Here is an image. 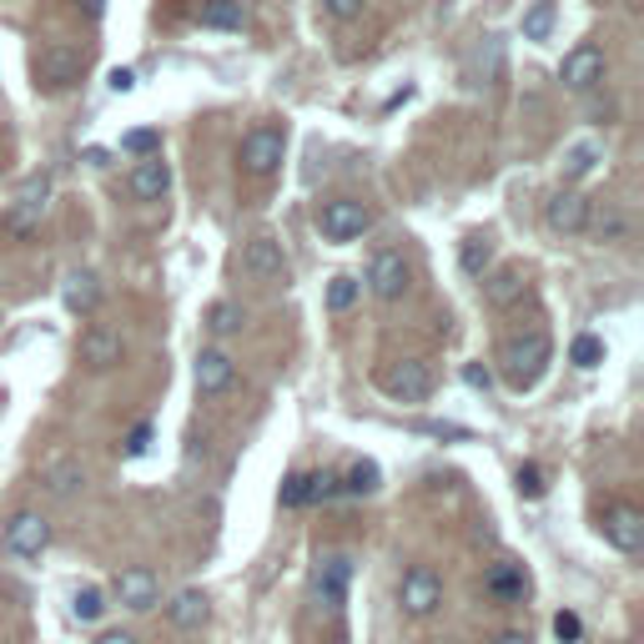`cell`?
I'll use <instances>...</instances> for the list:
<instances>
[{
  "label": "cell",
  "instance_id": "obj_1",
  "mask_svg": "<svg viewBox=\"0 0 644 644\" xmlns=\"http://www.w3.org/2000/svg\"><path fill=\"white\" fill-rule=\"evenodd\" d=\"M549 357H554V342H549V332L544 328H528V332H519V338H509L499 348V373H503V382L509 388H534V382L549 373Z\"/></svg>",
  "mask_w": 644,
  "mask_h": 644
},
{
  "label": "cell",
  "instance_id": "obj_2",
  "mask_svg": "<svg viewBox=\"0 0 644 644\" xmlns=\"http://www.w3.org/2000/svg\"><path fill=\"white\" fill-rule=\"evenodd\" d=\"M373 227V211L357 197H332L317 207V232L328 242H357Z\"/></svg>",
  "mask_w": 644,
  "mask_h": 644
},
{
  "label": "cell",
  "instance_id": "obj_3",
  "mask_svg": "<svg viewBox=\"0 0 644 644\" xmlns=\"http://www.w3.org/2000/svg\"><path fill=\"white\" fill-rule=\"evenodd\" d=\"M81 71H86V56H81L76 46H61V40H51V46H40V51H36V81L51 96L71 92V86L81 81Z\"/></svg>",
  "mask_w": 644,
  "mask_h": 644
},
{
  "label": "cell",
  "instance_id": "obj_4",
  "mask_svg": "<svg viewBox=\"0 0 644 644\" xmlns=\"http://www.w3.org/2000/svg\"><path fill=\"white\" fill-rule=\"evenodd\" d=\"M282 157H288V132L282 126H252L247 136H242V171L247 177H272L277 167H282Z\"/></svg>",
  "mask_w": 644,
  "mask_h": 644
},
{
  "label": "cell",
  "instance_id": "obj_5",
  "mask_svg": "<svg viewBox=\"0 0 644 644\" xmlns=\"http://www.w3.org/2000/svg\"><path fill=\"white\" fill-rule=\"evenodd\" d=\"M382 393L398 398V403H423V398H434V368L423 363V357H398L393 368L378 373Z\"/></svg>",
  "mask_w": 644,
  "mask_h": 644
},
{
  "label": "cell",
  "instance_id": "obj_6",
  "mask_svg": "<svg viewBox=\"0 0 644 644\" xmlns=\"http://www.w3.org/2000/svg\"><path fill=\"white\" fill-rule=\"evenodd\" d=\"M368 288H373V297H382V303H398V297L413 288V267H408L403 252H398V247L373 252V263H368Z\"/></svg>",
  "mask_w": 644,
  "mask_h": 644
},
{
  "label": "cell",
  "instance_id": "obj_7",
  "mask_svg": "<svg viewBox=\"0 0 644 644\" xmlns=\"http://www.w3.org/2000/svg\"><path fill=\"white\" fill-rule=\"evenodd\" d=\"M242 277H247V282H263V288L288 282V252H282V242L252 238L247 247H242Z\"/></svg>",
  "mask_w": 644,
  "mask_h": 644
},
{
  "label": "cell",
  "instance_id": "obj_8",
  "mask_svg": "<svg viewBox=\"0 0 644 644\" xmlns=\"http://www.w3.org/2000/svg\"><path fill=\"white\" fill-rule=\"evenodd\" d=\"M398 605H403V615L413 619H428L438 605H443V579L434 574V569H408L403 584H398Z\"/></svg>",
  "mask_w": 644,
  "mask_h": 644
},
{
  "label": "cell",
  "instance_id": "obj_9",
  "mask_svg": "<svg viewBox=\"0 0 644 644\" xmlns=\"http://www.w3.org/2000/svg\"><path fill=\"white\" fill-rule=\"evenodd\" d=\"M46 202H51V177L40 171V177H31L26 186H21V197H15V207L5 211V232H15V238H31L40 222V211H46Z\"/></svg>",
  "mask_w": 644,
  "mask_h": 644
},
{
  "label": "cell",
  "instance_id": "obj_10",
  "mask_svg": "<svg viewBox=\"0 0 644 644\" xmlns=\"http://www.w3.org/2000/svg\"><path fill=\"white\" fill-rule=\"evenodd\" d=\"M559 81H564L569 92H594V86L605 81V51H599L594 40L574 46V51L559 61Z\"/></svg>",
  "mask_w": 644,
  "mask_h": 644
},
{
  "label": "cell",
  "instance_id": "obj_11",
  "mask_svg": "<svg viewBox=\"0 0 644 644\" xmlns=\"http://www.w3.org/2000/svg\"><path fill=\"white\" fill-rule=\"evenodd\" d=\"M348 584H353V559H348V554H323L313 564V594L323 605L338 609L342 599H348Z\"/></svg>",
  "mask_w": 644,
  "mask_h": 644
},
{
  "label": "cell",
  "instance_id": "obj_12",
  "mask_svg": "<svg viewBox=\"0 0 644 644\" xmlns=\"http://www.w3.org/2000/svg\"><path fill=\"white\" fill-rule=\"evenodd\" d=\"M46 544H51V524H46L40 513H15L11 524H5V549H11L15 559H40Z\"/></svg>",
  "mask_w": 644,
  "mask_h": 644
},
{
  "label": "cell",
  "instance_id": "obj_13",
  "mask_svg": "<svg viewBox=\"0 0 644 644\" xmlns=\"http://www.w3.org/2000/svg\"><path fill=\"white\" fill-rule=\"evenodd\" d=\"M544 222H549V232L574 238V232H584V222H590V197H579L574 186L554 192V197L544 202Z\"/></svg>",
  "mask_w": 644,
  "mask_h": 644
},
{
  "label": "cell",
  "instance_id": "obj_14",
  "mask_svg": "<svg viewBox=\"0 0 644 644\" xmlns=\"http://www.w3.org/2000/svg\"><path fill=\"white\" fill-rule=\"evenodd\" d=\"M605 539L615 544L619 554H640L644 549V513L630 509V503H615L605 513Z\"/></svg>",
  "mask_w": 644,
  "mask_h": 644
},
{
  "label": "cell",
  "instance_id": "obj_15",
  "mask_svg": "<svg viewBox=\"0 0 644 644\" xmlns=\"http://www.w3.org/2000/svg\"><path fill=\"white\" fill-rule=\"evenodd\" d=\"M117 599L126 609H136V615L157 609V599H161L157 574H151V569H121V574H117Z\"/></svg>",
  "mask_w": 644,
  "mask_h": 644
},
{
  "label": "cell",
  "instance_id": "obj_16",
  "mask_svg": "<svg viewBox=\"0 0 644 644\" xmlns=\"http://www.w3.org/2000/svg\"><path fill=\"white\" fill-rule=\"evenodd\" d=\"M121 332H111V328H86L81 332V363L92 373H106V368H117L121 363Z\"/></svg>",
  "mask_w": 644,
  "mask_h": 644
},
{
  "label": "cell",
  "instance_id": "obj_17",
  "mask_svg": "<svg viewBox=\"0 0 644 644\" xmlns=\"http://www.w3.org/2000/svg\"><path fill=\"white\" fill-rule=\"evenodd\" d=\"M192 378H197V393L202 398H217V393H227V388H232V378H238V363H232L222 348H207V353L197 357V373H192Z\"/></svg>",
  "mask_w": 644,
  "mask_h": 644
},
{
  "label": "cell",
  "instance_id": "obj_18",
  "mask_svg": "<svg viewBox=\"0 0 644 644\" xmlns=\"http://www.w3.org/2000/svg\"><path fill=\"white\" fill-rule=\"evenodd\" d=\"M171 192V167L161 161V151H151V157H142L132 167V197L136 202H161Z\"/></svg>",
  "mask_w": 644,
  "mask_h": 644
},
{
  "label": "cell",
  "instance_id": "obj_19",
  "mask_svg": "<svg viewBox=\"0 0 644 644\" xmlns=\"http://www.w3.org/2000/svg\"><path fill=\"white\" fill-rule=\"evenodd\" d=\"M61 303H66L71 313H92V307L101 303V282H96V272H86V267L66 272V282H61Z\"/></svg>",
  "mask_w": 644,
  "mask_h": 644
},
{
  "label": "cell",
  "instance_id": "obj_20",
  "mask_svg": "<svg viewBox=\"0 0 644 644\" xmlns=\"http://www.w3.org/2000/svg\"><path fill=\"white\" fill-rule=\"evenodd\" d=\"M484 297H488V307H513L524 297V272H519V267L484 272Z\"/></svg>",
  "mask_w": 644,
  "mask_h": 644
},
{
  "label": "cell",
  "instance_id": "obj_21",
  "mask_svg": "<svg viewBox=\"0 0 644 644\" xmlns=\"http://www.w3.org/2000/svg\"><path fill=\"white\" fill-rule=\"evenodd\" d=\"M207 615H211V609H207V594H202V590H182L167 605V619L177 624V630H202V624H207Z\"/></svg>",
  "mask_w": 644,
  "mask_h": 644
},
{
  "label": "cell",
  "instance_id": "obj_22",
  "mask_svg": "<svg viewBox=\"0 0 644 644\" xmlns=\"http://www.w3.org/2000/svg\"><path fill=\"white\" fill-rule=\"evenodd\" d=\"M584 232H594L599 242H624V232H630V217H624L615 202H605V207H594V202H590V222H584Z\"/></svg>",
  "mask_w": 644,
  "mask_h": 644
},
{
  "label": "cell",
  "instance_id": "obj_23",
  "mask_svg": "<svg viewBox=\"0 0 644 644\" xmlns=\"http://www.w3.org/2000/svg\"><path fill=\"white\" fill-rule=\"evenodd\" d=\"M197 21L207 31H242L247 26V11H242V0H202Z\"/></svg>",
  "mask_w": 644,
  "mask_h": 644
},
{
  "label": "cell",
  "instance_id": "obj_24",
  "mask_svg": "<svg viewBox=\"0 0 644 644\" xmlns=\"http://www.w3.org/2000/svg\"><path fill=\"white\" fill-rule=\"evenodd\" d=\"M81 484H86V474H81V463H76V459L46 463V494H51V499H71Z\"/></svg>",
  "mask_w": 644,
  "mask_h": 644
},
{
  "label": "cell",
  "instance_id": "obj_25",
  "mask_svg": "<svg viewBox=\"0 0 644 644\" xmlns=\"http://www.w3.org/2000/svg\"><path fill=\"white\" fill-rule=\"evenodd\" d=\"M554 26H559V0H534V5L524 11V21H519L524 40H549Z\"/></svg>",
  "mask_w": 644,
  "mask_h": 644
},
{
  "label": "cell",
  "instance_id": "obj_26",
  "mask_svg": "<svg viewBox=\"0 0 644 644\" xmlns=\"http://www.w3.org/2000/svg\"><path fill=\"white\" fill-rule=\"evenodd\" d=\"M459 267H463L469 277H484L488 267H494V238H484V232L463 238V247H459Z\"/></svg>",
  "mask_w": 644,
  "mask_h": 644
},
{
  "label": "cell",
  "instance_id": "obj_27",
  "mask_svg": "<svg viewBox=\"0 0 644 644\" xmlns=\"http://www.w3.org/2000/svg\"><path fill=\"white\" fill-rule=\"evenodd\" d=\"M382 488V474H378V463L363 459L348 469V478H342V494H353V499H368V494H378Z\"/></svg>",
  "mask_w": 644,
  "mask_h": 644
},
{
  "label": "cell",
  "instance_id": "obj_28",
  "mask_svg": "<svg viewBox=\"0 0 644 644\" xmlns=\"http://www.w3.org/2000/svg\"><path fill=\"white\" fill-rule=\"evenodd\" d=\"M488 590L499 594V599H524V594H528V579H524V569L494 564V574H488Z\"/></svg>",
  "mask_w": 644,
  "mask_h": 644
},
{
  "label": "cell",
  "instance_id": "obj_29",
  "mask_svg": "<svg viewBox=\"0 0 644 644\" xmlns=\"http://www.w3.org/2000/svg\"><path fill=\"white\" fill-rule=\"evenodd\" d=\"M242 323H247V317H242V307H238V303H227V297L207 307V332H211V338H232Z\"/></svg>",
  "mask_w": 644,
  "mask_h": 644
},
{
  "label": "cell",
  "instance_id": "obj_30",
  "mask_svg": "<svg viewBox=\"0 0 644 644\" xmlns=\"http://www.w3.org/2000/svg\"><path fill=\"white\" fill-rule=\"evenodd\" d=\"M594 161H599V146L594 142H579L564 151V182H579V177H590Z\"/></svg>",
  "mask_w": 644,
  "mask_h": 644
},
{
  "label": "cell",
  "instance_id": "obj_31",
  "mask_svg": "<svg viewBox=\"0 0 644 644\" xmlns=\"http://www.w3.org/2000/svg\"><path fill=\"white\" fill-rule=\"evenodd\" d=\"M357 292H363V282H357L353 272H338L328 282V307H332V313H348V307L357 303Z\"/></svg>",
  "mask_w": 644,
  "mask_h": 644
},
{
  "label": "cell",
  "instance_id": "obj_32",
  "mask_svg": "<svg viewBox=\"0 0 644 644\" xmlns=\"http://www.w3.org/2000/svg\"><path fill=\"white\" fill-rule=\"evenodd\" d=\"M121 151H132V157H151V151H161V132H151V126H136V132L121 136Z\"/></svg>",
  "mask_w": 644,
  "mask_h": 644
},
{
  "label": "cell",
  "instance_id": "obj_33",
  "mask_svg": "<svg viewBox=\"0 0 644 644\" xmlns=\"http://www.w3.org/2000/svg\"><path fill=\"white\" fill-rule=\"evenodd\" d=\"M71 609H76V619H86V624H96V619L106 615V594H101V590H76V599H71Z\"/></svg>",
  "mask_w": 644,
  "mask_h": 644
},
{
  "label": "cell",
  "instance_id": "obj_34",
  "mask_svg": "<svg viewBox=\"0 0 644 644\" xmlns=\"http://www.w3.org/2000/svg\"><path fill=\"white\" fill-rule=\"evenodd\" d=\"M599 357H605V342L590 338V332H584V338H574V348H569V363H574V368H594Z\"/></svg>",
  "mask_w": 644,
  "mask_h": 644
},
{
  "label": "cell",
  "instance_id": "obj_35",
  "mask_svg": "<svg viewBox=\"0 0 644 644\" xmlns=\"http://www.w3.org/2000/svg\"><path fill=\"white\" fill-rule=\"evenodd\" d=\"M342 494V478L338 474H307V503H328Z\"/></svg>",
  "mask_w": 644,
  "mask_h": 644
},
{
  "label": "cell",
  "instance_id": "obj_36",
  "mask_svg": "<svg viewBox=\"0 0 644 644\" xmlns=\"http://www.w3.org/2000/svg\"><path fill=\"white\" fill-rule=\"evenodd\" d=\"M544 469H534V463H524V469H519V494H524V499H544Z\"/></svg>",
  "mask_w": 644,
  "mask_h": 644
},
{
  "label": "cell",
  "instance_id": "obj_37",
  "mask_svg": "<svg viewBox=\"0 0 644 644\" xmlns=\"http://www.w3.org/2000/svg\"><path fill=\"white\" fill-rule=\"evenodd\" d=\"M307 503V474H288L282 484V509H303Z\"/></svg>",
  "mask_w": 644,
  "mask_h": 644
},
{
  "label": "cell",
  "instance_id": "obj_38",
  "mask_svg": "<svg viewBox=\"0 0 644 644\" xmlns=\"http://www.w3.org/2000/svg\"><path fill=\"white\" fill-rule=\"evenodd\" d=\"M463 382H469L474 393H488V388H494V373H488L484 363H463Z\"/></svg>",
  "mask_w": 644,
  "mask_h": 644
},
{
  "label": "cell",
  "instance_id": "obj_39",
  "mask_svg": "<svg viewBox=\"0 0 644 644\" xmlns=\"http://www.w3.org/2000/svg\"><path fill=\"white\" fill-rule=\"evenodd\" d=\"M146 448H151V423H136L132 438H126V459H142Z\"/></svg>",
  "mask_w": 644,
  "mask_h": 644
},
{
  "label": "cell",
  "instance_id": "obj_40",
  "mask_svg": "<svg viewBox=\"0 0 644 644\" xmlns=\"http://www.w3.org/2000/svg\"><path fill=\"white\" fill-rule=\"evenodd\" d=\"M413 428L428 438H469V428H459V423H413Z\"/></svg>",
  "mask_w": 644,
  "mask_h": 644
},
{
  "label": "cell",
  "instance_id": "obj_41",
  "mask_svg": "<svg viewBox=\"0 0 644 644\" xmlns=\"http://www.w3.org/2000/svg\"><path fill=\"white\" fill-rule=\"evenodd\" d=\"M323 11H328L332 21H353V15L363 11V0H323Z\"/></svg>",
  "mask_w": 644,
  "mask_h": 644
},
{
  "label": "cell",
  "instance_id": "obj_42",
  "mask_svg": "<svg viewBox=\"0 0 644 644\" xmlns=\"http://www.w3.org/2000/svg\"><path fill=\"white\" fill-rule=\"evenodd\" d=\"M106 86H111V92H117V96H126V92H136V71H126V66H117V71H111V76H106Z\"/></svg>",
  "mask_w": 644,
  "mask_h": 644
},
{
  "label": "cell",
  "instance_id": "obj_43",
  "mask_svg": "<svg viewBox=\"0 0 644 644\" xmlns=\"http://www.w3.org/2000/svg\"><path fill=\"white\" fill-rule=\"evenodd\" d=\"M579 630H584V624H579V615H559V619H554V634H559L564 644H574Z\"/></svg>",
  "mask_w": 644,
  "mask_h": 644
},
{
  "label": "cell",
  "instance_id": "obj_44",
  "mask_svg": "<svg viewBox=\"0 0 644 644\" xmlns=\"http://www.w3.org/2000/svg\"><path fill=\"white\" fill-rule=\"evenodd\" d=\"M76 11L86 15V21H101V15H106V0H76Z\"/></svg>",
  "mask_w": 644,
  "mask_h": 644
},
{
  "label": "cell",
  "instance_id": "obj_45",
  "mask_svg": "<svg viewBox=\"0 0 644 644\" xmlns=\"http://www.w3.org/2000/svg\"><path fill=\"white\" fill-rule=\"evenodd\" d=\"M96 644H136V634H126V630H106Z\"/></svg>",
  "mask_w": 644,
  "mask_h": 644
},
{
  "label": "cell",
  "instance_id": "obj_46",
  "mask_svg": "<svg viewBox=\"0 0 644 644\" xmlns=\"http://www.w3.org/2000/svg\"><path fill=\"white\" fill-rule=\"evenodd\" d=\"M494 644H528V634H519V630H503Z\"/></svg>",
  "mask_w": 644,
  "mask_h": 644
},
{
  "label": "cell",
  "instance_id": "obj_47",
  "mask_svg": "<svg viewBox=\"0 0 644 644\" xmlns=\"http://www.w3.org/2000/svg\"><path fill=\"white\" fill-rule=\"evenodd\" d=\"M443 644H459V640H443Z\"/></svg>",
  "mask_w": 644,
  "mask_h": 644
}]
</instances>
